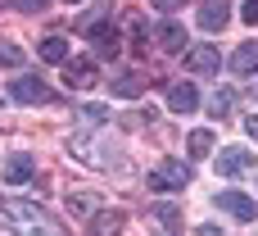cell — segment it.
<instances>
[{
	"label": "cell",
	"mask_w": 258,
	"mask_h": 236,
	"mask_svg": "<svg viewBox=\"0 0 258 236\" xmlns=\"http://www.w3.org/2000/svg\"><path fill=\"white\" fill-rule=\"evenodd\" d=\"M0 227L9 236H63L54 214H45L32 200H18V196H0Z\"/></svg>",
	"instance_id": "6da1fadb"
},
{
	"label": "cell",
	"mask_w": 258,
	"mask_h": 236,
	"mask_svg": "<svg viewBox=\"0 0 258 236\" xmlns=\"http://www.w3.org/2000/svg\"><path fill=\"white\" fill-rule=\"evenodd\" d=\"M68 150H73L82 164H91V168H113V164H118V141H113L104 127H95V132H77V136L68 141Z\"/></svg>",
	"instance_id": "7a4b0ae2"
},
{
	"label": "cell",
	"mask_w": 258,
	"mask_h": 236,
	"mask_svg": "<svg viewBox=\"0 0 258 236\" xmlns=\"http://www.w3.org/2000/svg\"><path fill=\"white\" fill-rule=\"evenodd\" d=\"M190 164H181V159H163L159 168H150V177H145V186L150 191H181V186H190Z\"/></svg>",
	"instance_id": "3957f363"
},
{
	"label": "cell",
	"mask_w": 258,
	"mask_h": 236,
	"mask_svg": "<svg viewBox=\"0 0 258 236\" xmlns=\"http://www.w3.org/2000/svg\"><path fill=\"white\" fill-rule=\"evenodd\" d=\"M63 82H68V91H91L100 82V64L95 59H63Z\"/></svg>",
	"instance_id": "277c9868"
},
{
	"label": "cell",
	"mask_w": 258,
	"mask_h": 236,
	"mask_svg": "<svg viewBox=\"0 0 258 236\" xmlns=\"http://www.w3.org/2000/svg\"><path fill=\"white\" fill-rule=\"evenodd\" d=\"M9 96H14L18 105H45V100H50V86H45L41 77L23 73V77H14V82H9Z\"/></svg>",
	"instance_id": "5b68a950"
},
{
	"label": "cell",
	"mask_w": 258,
	"mask_h": 236,
	"mask_svg": "<svg viewBox=\"0 0 258 236\" xmlns=\"http://www.w3.org/2000/svg\"><path fill=\"white\" fill-rule=\"evenodd\" d=\"M218 209H227V214L240 218V223H258V205L245 191H218Z\"/></svg>",
	"instance_id": "8992f818"
},
{
	"label": "cell",
	"mask_w": 258,
	"mask_h": 236,
	"mask_svg": "<svg viewBox=\"0 0 258 236\" xmlns=\"http://www.w3.org/2000/svg\"><path fill=\"white\" fill-rule=\"evenodd\" d=\"M254 168V155L245 150V146H227L222 155H218V173L222 177H240V173H249Z\"/></svg>",
	"instance_id": "52a82bcc"
},
{
	"label": "cell",
	"mask_w": 258,
	"mask_h": 236,
	"mask_svg": "<svg viewBox=\"0 0 258 236\" xmlns=\"http://www.w3.org/2000/svg\"><path fill=\"white\" fill-rule=\"evenodd\" d=\"M145 218H150V223H159V227H154L159 236L181 232V205H168V200H163V205H150V209H145Z\"/></svg>",
	"instance_id": "ba28073f"
},
{
	"label": "cell",
	"mask_w": 258,
	"mask_h": 236,
	"mask_svg": "<svg viewBox=\"0 0 258 236\" xmlns=\"http://www.w3.org/2000/svg\"><path fill=\"white\" fill-rule=\"evenodd\" d=\"M186 68H190V73H218V68H222L218 45H190V50H186Z\"/></svg>",
	"instance_id": "9c48e42d"
},
{
	"label": "cell",
	"mask_w": 258,
	"mask_h": 236,
	"mask_svg": "<svg viewBox=\"0 0 258 236\" xmlns=\"http://www.w3.org/2000/svg\"><path fill=\"white\" fill-rule=\"evenodd\" d=\"M227 23H231V5L227 0H204L200 5V27L204 32H222Z\"/></svg>",
	"instance_id": "30bf717a"
},
{
	"label": "cell",
	"mask_w": 258,
	"mask_h": 236,
	"mask_svg": "<svg viewBox=\"0 0 258 236\" xmlns=\"http://www.w3.org/2000/svg\"><path fill=\"white\" fill-rule=\"evenodd\" d=\"M122 223H127L122 209H95V214H91V232H86V236H118V232H122Z\"/></svg>",
	"instance_id": "8fae6325"
},
{
	"label": "cell",
	"mask_w": 258,
	"mask_h": 236,
	"mask_svg": "<svg viewBox=\"0 0 258 236\" xmlns=\"http://www.w3.org/2000/svg\"><path fill=\"white\" fill-rule=\"evenodd\" d=\"M154 41H159V50H186L190 41H186V27L177 23V18H168V23H159L154 32H150Z\"/></svg>",
	"instance_id": "7c38bea8"
},
{
	"label": "cell",
	"mask_w": 258,
	"mask_h": 236,
	"mask_svg": "<svg viewBox=\"0 0 258 236\" xmlns=\"http://www.w3.org/2000/svg\"><path fill=\"white\" fill-rule=\"evenodd\" d=\"M36 177V159L32 155H9L5 159V182L9 186H23V182H32Z\"/></svg>",
	"instance_id": "4fadbf2b"
},
{
	"label": "cell",
	"mask_w": 258,
	"mask_h": 236,
	"mask_svg": "<svg viewBox=\"0 0 258 236\" xmlns=\"http://www.w3.org/2000/svg\"><path fill=\"white\" fill-rule=\"evenodd\" d=\"M86 36H91V45H95V59H118L122 36H118L113 27H95V32H86Z\"/></svg>",
	"instance_id": "5bb4252c"
},
{
	"label": "cell",
	"mask_w": 258,
	"mask_h": 236,
	"mask_svg": "<svg viewBox=\"0 0 258 236\" xmlns=\"http://www.w3.org/2000/svg\"><path fill=\"white\" fill-rule=\"evenodd\" d=\"M109 91H113L118 100H136V96L145 91V77H141V73H118V77L109 82Z\"/></svg>",
	"instance_id": "9a60e30c"
},
{
	"label": "cell",
	"mask_w": 258,
	"mask_h": 236,
	"mask_svg": "<svg viewBox=\"0 0 258 236\" xmlns=\"http://www.w3.org/2000/svg\"><path fill=\"white\" fill-rule=\"evenodd\" d=\"M168 105H172L177 114H190V109L200 105V91H195L190 82H177V86H168Z\"/></svg>",
	"instance_id": "2e32d148"
},
{
	"label": "cell",
	"mask_w": 258,
	"mask_h": 236,
	"mask_svg": "<svg viewBox=\"0 0 258 236\" xmlns=\"http://www.w3.org/2000/svg\"><path fill=\"white\" fill-rule=\"evenodd\" d=\"M231 73H240V77H249V73H258V41H249V45H240V50L231 55Z\"/></svg>",
	"instance_id": "e0dca14e"
},
{
	"label": "cell",
	"mask_w": 258,
	"mask_h": 236,
	"mask_svg": "<svg viewBox=\"0 0 258 236\" xmlns=\"http://www.w3.org/2000/svg\"><path fill=\"white\" fill-rule=\"evenodd\" d=\"M41 59H45V64H63V59H73V45H68L63 36H45V41H41Z\"/></svg>",
	"instance_id": "ac0fdd59"
},
{
	"label": "cell",
	"mask_w": 258,
	"mask_h": 236,
	"mask_svg": "<svg viewBox=\"0 0 258 236\" xmlns=\"http://www.w3.org/2000/svg\"><path fill=\"white\" fill-rule=\"evenodd\" d=\"M95 209H100V200H95L91 191H68V214H73V218H91Z\"/></svg>",
	"instance_id": "d6986e66"
},
{
	"label": "cell",
	"mask_w": 258,
	"mask_h": 236,
	"mask_svg": "<svg viewBox=\"0 0 258 236\" xmlns=\"http://www.w3.org/2000/svg\"><path fill=\"white\" fill-rule=\"evenodd\" d=\"M109 18H113V0H100V5H91V14H86L77 27H82V32H95V27H104Z\"/></svg>",
	"instance_id": "ffe728a7"
},
{
	"label": "cell",
	"mask_w": 258,
	"mask_h": 236,
	"mask_svg": "<svg viewBox=\"0 0 258 236\" xmlns=\"http://www.w3.org/2000/svg\"><path fill=\"white\" fill-rule=\"evenodd\" d=\"M23 59H27V55H23V45H14V41H5V36H0V68H23Z\"/></svg>",
	"instance_id": "44dd1931"
},
{
	"label": "cell",
	"mask_w": 258,
	"mask_h": 236,
	"mask_svg": "<svg viewBox=\"0 0 258 236\" xmlns=\"http://www.w3.org/2000/svg\"><path fill=\"white\" fill-rule=\"evenodd\" d=\"M186 146H190V155H209V150H213V132H209V127H195Z\"/></svg>",
	"instance_id": "7402d4cb"
},
{
	"label": "cell",
	"mask_w": 258,
	"mask_h": 236,
	"mask_svg": "<svg viewBox=\"0 0 258 236\" xmlns=\"http://www.w3.org/2000/svg\"><path fill=\"white\" fill-rule=\"evenodd\" d=\"M231 105H236V96H231V91H218V96L209 100V109H213V118H222V114H231Z\"/></svg>",
	"instance_id": "603a6c76"
},
{
	"label": "cell",
	"mask_w": 258,
	"mask_h": 236,
	"mask_svg": "<svg viewBox=\"0 0 258 236\" xmlns=\"http://www.w3.org/2000/svg\"><path fill=\"white\" fill-rule=\"evenodd\" d=\"M82 118H86L91 127H104V118H113V114H109L104 105H82Z\"/></svg>",
	"instance_id": "cb8c5ba5"
},
{
	"label": "cell",
	"mask_w": 258,
	"mask_h": 236,
	"mask_svg": "<svg viewBox=\"0 0 258 236\" xmlns=\"http://www.w3.org/2000/svg\"><path fill=\"white\" fill-rule=\"evenodd\" d=\"M9 5H14V9H27V14H41L50 0H9Z\"/></svg>",
	"instance_id": "d4e9b609"
},
{
	"label": "cell",
	"mask_w": 258,
	"mask_h": 236,
	"mask_svg": "<svg viewBox=\"0 0 258 236\" xmlns=\"http://www.w3.org/2000/svg\"><path fill=\"white\" fill-rule=\"evenodd\" d=\"M240 18H245V23L254 27V23H258V0H245V9H240Z\"/></svg>",
	"instance_id": "484cf974"
},
{
	"label": "cell",
	"mask_w": 258,
	"mask_h": 236,
	"mask_svg": "<svg viewBox=\"0 0 258 236\" xmlns=\"http://www.w3.org/2000/svg\"><path fill=\"white\" fill-rule=\"evenodd\" d=\"M186 0H154V9H163V14H172V9H181Z\"/></svg>",
	"instance_id": "4316f807"
},
{
	"label": "cell",
	"mask_w": 258,
	"mask_h": 236,
	"mask_svg": "<svg viewBox=\"0 0 258 236\" xmlns=\"http://www.w3.org/2000/svg\"><path fill=\"white\" fill-rule=\"evenodd\" d=\"M245 132H249V136L258 141V118H245Z\"/></svg>",
	"instance_id": "83f0119b"
},
{
	"label": "cell",
	"mask_w": 258,
	"mask_h": 236,
	"mask_svg": "<svg viewBox=\"0 0 258 236\" xmlns=\"http://www.w3.org/2000/svg\"><path fill=\"white\" fill-rule=\"evenodd\" d=\"M200 236H222V232L218 227H200Z\"/></svg>",
	"instance_id": "f1b7e54d"
},
{
	"label": "cell",
	"mask_w": 258,
	"mask_h": 236,
	"mask_svg": "<svg viewBox=\"0 0 258 236\" xmlns=\"http://www.w3.org/2000/svg\"><path fill=\"white\" fill-rule=\"evenodd\" d=\"M0 5H9V0H0Z\"/></svg>",
	"instance_id": "f546056e"
}]
</instances>
